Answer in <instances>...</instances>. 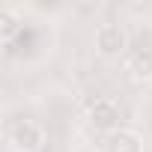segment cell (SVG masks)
Listing matches in <instances>:
<instances>
[{"label": "cell", "instance_id": "cell-1", "mask_svg": "<svg viewBox=\"0 0 152 152\" xmlns=\"http://www.w3.org/2000/svg\"><path fill=\"white\" fill-rule=\"evenodd\" d=\"M3 140L9 146V152H39L45 143V128L42 122L21 116V119H9L3 125Z\"/></svg>", "mask_w": 152, "mask_h": 152}, {"label": "cell", "instance_id": "cell-2", "mask_svg": "<svg viewBox=\"0 0 152 152\" xmlns=\"http://www.w3.org/2000/svg\"><path fill=\"white\" fill-rule=\"evenodd\" d=\"M93 45H96V51H99L102 57H122V54L128 51V33H125L122 24L107 21V24H99V27H96Z\"/></svg>", "mask_w": 152, "mask_h": 152}, {"label": "cell", "instance_id": "cell-3", "mask_svg": "<svg viewBox=\"0 0 152 152\" xmlns=\"http://www.w3.org/2000/svg\"><path fill=\"white\" fill-rule=\"evenodd\" d=\"M90 122H93L96 128H104L107 134L116 131V128H119V104H116L113 99H99V102L93 104V110H90Z\"/></svg>", "mask_w": 152, "mask_h": 152}, {"label": "cell", "instance_id": "cell-4", "mask_svg": "<svg viewBox=\"0 0 152 152\" xmlns=\"http://www.w3.org/2000/svg\"><path fill=\"white\" fill-rule=\"evenodd\" d=\"M104 152H143V140L131 128H116L104 137Z\"/></svg>", "mask_w": 152, "mask_h": 152}, {"label": "cell", "instance_id": "cell-5", "mask_svg": "<svg viewBox=\"0 0 152 152\" xmlns=\"http://www.w3.org/2000/svg\"><path fill=\"white\" fill-rule=\"evenodd\" d=\"M128 75L134 81H152V48H137L128 54Z\"/></svg>", "mask_w": 152, "mask_h": 152}, {"label": "cell", "instance_id": "cell-6", "mask_svg": "<svg viewBox=\"0 0 152 152\" xmlns=\"http://www.w3.org/2000/svg\"><path fill=\"white\" fill-rule=\"evenodd\" d=\"M0 24H3V39H12V33L18 30V18L12 15V9L0 12Z\"/></svg>", "mask_w": 152, "mask_h": 152}]
</instances>
